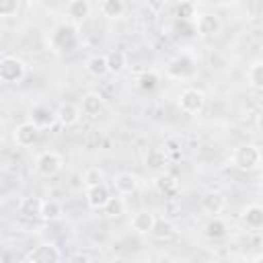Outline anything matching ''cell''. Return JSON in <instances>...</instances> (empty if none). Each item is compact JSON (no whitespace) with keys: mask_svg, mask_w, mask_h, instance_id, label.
I'll list each match as a JSON object with an SVG mask.
<instances>
[{"mask_svg":"<svg viewBox=\"0 0 263 263\" xmlns=\"http://www.w3.org/2000/svg\"><path fill=\"white\" fill-rule=\"evenodd\" d=\"M49 43H51L53 51H58V53H70L78 45V33H76V29L72 25L62 23V25H58L53 29V33L49 37Z\"/></svg>","mask_w":263,"mask_h":263,"instance_id":"obj_1","label":"cell"},{"mask_svg":"<svg viewBox=\"0 0 263 263\" xmlns=\"http://www.w3.org/2000/svg\"><path fill=\"white\" fill-rule=\"evenodd\" d=\"M230 160L238 171H255L261 164V150L255 144H242L234 148Z\"/></svg>","mask_w":263,"mask_h":263,"instance_id":"obj_2","label":"cell"},{"mask_svg":"<svg viewBox=\"0 0 263 263\" xmlns=\"http://www.w3.org/2000/svg\"><path fill=\"white\" fill-rule=\"evenodd\" d=\"M27 66L16 55H4L0 58V82L4 84H16L25 78Z\"/></svg>","mask_w":263,"mask_h":263,"instance_id":"obj_3","label":"cell"},{"mask_svg":"<svg viewBox=\"0 0 263 263\" xmlns=\"http://www.w3.org/2000/svg\"><path fill=\"white\" fill-rule=\"evenodd\" d=\"M62 168H64V158L55 150H43L35 158V171H37V175H41L45 179L55 177Z\"/></svg>","mask_w":263,"mask_h":263,"instance_id":"obj_4","label":"cell"},{"mask_svg":"<svg viewBox=\"0 0 263 263\" xmlns=\"http://www.w3.org/2000/svg\"><path fill=\"white\" fill-rule=\"evenodd\" d=\"M80 113L92 121L101 119L105 113H107V103L103 99V95L95 92V90H88L82 95V101H80Z\"/></svg>","mask_w":263,"mask_h":263,"instance_id":"obj_5","label":"cell"},{"mask_svg":"<svg viewBox=\"0 0 263 263\" xmlns=\"http://www.w3.org/2000/svg\"><path fill=\"white\" fill-rule=\"evenodd\" d=\"M179 107H181V111L187 113V115H197V113H201L203 107H205V95H203V90L193 88V86L181 90V95H179Z\"/></svg>","mask_w":263,"mask_h":263,"instance_id":"obj_6","label":"cell"},{"mask_svg":"<svg viewBox=\"0 0 263 263\" xmlns=\"http://www.w3.org/2000/svg\"><path fill=\"white\" fill-rule=\"evenodd\" d=\"M195 58H191L189 53H181L177 58H173L166 66V76L175 78V80H183V78H189L195 74Z\"/></svg>","mask_w":263,"mask_h":263,"instance_id":"obj_7","label":"cell"},{"mask_svg":"<svg viewBox=\"0 0 263 263\" xmlns=\"http://www.w3.org/2000/svg\"><path fill=\"white\" fill-rule=\"evenodd\" d=\"M39 132L41 129H49L53 123H58L55 119V109L51 105H45V103H39V105H33L31 111H29V119Z\"/></svg>","mask_w":263,"mask_h":263,"instance_id":"obj_8","label":"cell"},{"mask_svg":"<svg viewBox=\"0 0 263 263\" xmlns=\"http://www.w3.org/2000/svg\"><path fill=\"white\" fill-rule=\"evenodd\" d=\"M27 261L29 263H60L62 261V253L53 242H39L27 255Z\"/></svg>","mask_w":263,"mask_h":263,"instance_id":"obj_9","label":"cell"},{"mask_svg":"<svg viewBox=\"0 0 263 263\" xmlns=\"http://www.w3.org/2000/svg\"><path fill=\"white\" fill-rule=\"evenodd\" d=\"M195 31H197V35L203 37V39L218 37L220 31H222V21H220V16L214 14V12H203V14H199L197 21H195Z\"/></svg>","mask_w":263,"mask_h":263,"instance_id":"obj_10","label":"cell"},{"mask_svg":"<svg viewBox=\"0 0 263 263\" xmlns=\"http://www.w3.org/2000/svg\"><path fill=\"white\" fill-rule=\"evenodd\" d=\"M80 107L78 105H74V103H70V101H64V103H60L58 107H55V119H58V123L62 125V127H72V125H76L78 121H80Z\"/></svg>","mask_w":263,"mask_h":263,"instance_id":"obj_11","label":"cell"},{"mask_svg":"<svg viewBox=\"0 0 263 263\" xmlns=\"http://www.w3.org/2000/svg\"><path fill=\"white\" fill-rule=\"evenodd\" d=\"M12 138H14V144L21 146V148H29L33 146L37 140H39V129L31 123V121H23L14 127L12 132Z\"/></svg>","mask_w":263,"mask_h":263,"instance_id":"obj_12","label":"cell"},{"mask_svg":"<svg viewBox=\"0 0 263 263\" xmlns=\"http://www.w3.org/2000/svg\"><path fill=\"white\" fill-rule=\"evenodd\" d=\"M201 210L208 216H220L226 210V195L222 191H208L201 197Z\"/></svg>","mask_w":263,"mask_h":263,"instance_id":"obj_13","label":"cell"},{"mask_svg":"<svg viewBox=\"0 0 263 263\" xmlns=\"http://www.w3.org/2000/svg\"><path fill=\"white\" fill-rule=\"evenodd\" d=\"M240 220L242 224L253 230V232H259L263 228V208L259 203H249L242 212H240Z\"/></svg>","mask_w":263,"mask_h":263,"instance_id":"obj_14","label":"cell"},{"mask_svg":"<svg viewBox=\"0 0 263 263\" xmlns=\"http://www.w3.org/2000/svg\"><path fill=\"white\" fill-rule=\"evenodd\" d=\"M144 162H146V168H150L152 173L160 175V173H166V166H168L171 158L166 156V152L162 148H150L146 158H144Z\"/></svg>","mask_w":263,"mask_h":263,"instance_id":"obj_15","label":"cell"},{"mask_svg":"<svg viewBox=\"0 0 263 263\" xmlns=\"http://www.w3.org/2000/svg\"><path fill=\"white\" fill-rule=\"evenodd\" d=\"M86 203H88V208H92V210H103L105 208V203L109 201V197H111V193H109V187L105 185V183H101V185H95V187H86Z\"/></svg>","mask_w":263,"mask_h":263,"instance_id":"obj_16","label":"cell"},{"mask_svg":"<svg viewBox=\"0 0 263 263\" xmlns=\"http://www.w3.org/2000/svg\"><path fill=\"white\" fill-rule=\"evenodd\" d=\"M154 187H156V191H158L160 195H171V197L181 191L179 179H177L175 175H171V173H160V175H156V177H154Z\"/></svg>","mask_w":263,"mask_h":263,"instance_id":"obj_17","label":"cell"},{"mask_svg":"<svg viewBox=\"0 0 263 263\" xmlns=\"http://www.w3.org/2000/svg\"><path fill=\"white\" fill-rule=\"evenodd\" d=\"M154 222H156V216L148 210H140L132 216V230L138 232V234H150L152 228H154Z\"/></svg>","mask_w":263,"mask_h":263,"instance_id":"obj_18","label":"cell"},{"mask_svg":"<svg viewBox=\"0 0 263 263\" xmlns=\"http://www.w3.org/2000/svg\"><path fill=\"white\" fill-rule=\"evenodd\" d=\"M140 185V179L134 173H119L113 179V187L117 191V195H132Z\"/></svg>","mask_w":263,"mask_h":263,"instance_id":"obj_19","label":"cell"},{"mask_svg":"<svg viewBox=\"0 0 263 263\" xmlns=\"http://www.w3.org/2000/svg\"><path fill=\"white\" fill-rule=\"evenodd\" d=\"M41 203L43 199L37 197V195H29V197H23L18 201V214L27 220H33V218H39V212H41Z\"/></svg>","mask_w":263,"mask_h":263,"instance_id":"obj_20","label":"cell"},{"mask_svg":"<svg viewBox=\"0 0 263 263\" xmlns=\"http://www.w3.org/2000/svg\"><path fill=\"white\" fill-rule=\"evenodd\" d=\"M84 68H86V72H88L90 76H95V78H101V76L109 74V68H107V55H103V53H95V55H90V58L86 60Z\"/></svg>","mask_w":263,"mask_h":263,"instance_id":"obj_21","label":"cell"},{"mask_svg":"<svg viewBox=\"0 0 263 263\" xmlns=\"http://www.w3.org/2000/svg\"><path fill=\"white\" fill-rule=\"evenodd\" d=\"M90 8L92 6L86 0H72V2L66 4V12H68V16L72 21H84L90 14Z\"/></svg>","mask_w":263,"mask_h":263,"instance_id":"obj_22","label":"cell"},{"mask_svg":"<svg viewBox=\"0 0 263 263\" xmlns=\"http://www.w3.org/2000/svg\"><path fill=\"white\" fill-rule=\"evenodd\" d=\"M62 214H64V210H62L60 201H55V199H43L41 212H39V218H41V220H45V222H55V220L62 218Z\"/></svg>","mask_w":263,"mask_h":263,"instance_id":"obj_23","label":"cell"},{"mask_svg":"<svg viewBox=\"0 0 263 263\" xmlns=\"http://www.w3.org/2000/svg\"><path fill=\"white\" fill-rule=\"evenodd\" d=\"M99 10L107 18H119L125 12V2L123 0H103L99 4Z\"/></svg>","mask_w":263,"mask_h":263,"instance_id":"obj_24","label":"cell"},{"mask_svg":"<svg viewBox=\"0 0 263 263\" xmlns=\"http://www.w3.org/2000/svg\"><path fill=\"white\" fill-rule=\"evenodd\" d=\"M226 234H228V226H226V222H224L220 216L210 218V222L205 224V236L218 240V238H224Z\"/></svg>","mask_w":263,"mask_h":263,"instance_id":"obj_25","label":"cell"},{"mask_svg":"<svg viewBox=\"0 0 263 263\" xmlns=\"http://www.w3.org/2000/svg\"><path fill=\"white\" fill-rule=\"evenodd\" d=\"M156 240H168V238H173L175 236V226H173V222L171 220H164V218H156V222H154V228H152V232H150Z\"/></svg>","mask_w":263,"mask_h":263,"instance_id":"obj_26","label":"cell"},{"mask_svg":"<svg viewBox=\"0 0 263 263\" xmlns=\"http://www.w3.org/2000/svg\"><path fill=\"white\" fill-rule=\"evenodd\" d=\"M247 78H249V82H251V86H253L255 90H261V88H263V62H261V60H257V62H253V64L249 66Z\"/></svg>","mask_w":263,"mask_h":263,"instance_id":"obj_27","label":"cell"},{"mask_svg":"<svg viewBox=\"0 0 263 263\" xmlns=\"http://www.w3.org/2000/svg\"><path fill=\"white\" fill-rule=\"evenodd\" d=\"M125 66H127V58H125L123 51L117 49V51H111V53L107 55V68H109L111 74H119V72H123Z\"/></svg>","mask_w":263,"mask_h":263,"instance_id":"obj_28","label":"cell"},{"mask_svg":"<svg viewBox=\"0 0 263 263\" xmlns=\"http://www.w3.org/2000/svg\"><path fill=\"white\" fill-rule=\"evenodd\" d=\"M103 212H105L109 218H119V216H123V214H125V201H123V197H121V195H115V197L111 195L109 201L105 203Z\"/></svg>","mask_w":263,"mask_h":263,"instance_id":"obj_29","label":"cell"},{"mask_svg":"<svg viewBox=\"0 0 263 263\" xmlns=\"http://www.w3.org/2000/svg\"><path fill=\"white\" fill-rule=\"evenodd\" d=\"M103 181H105V173H103V168H99V166H88V168L84 171V175H82L84 187H95V185H101Z\"/></svg>","mask_w":263,"mask_h":263,"instance_id":"obj_30","label":"cell"},{"mask_svg":"<svg viewBox=\"0 0 263 263\" xmlns=\"http://www.w3.org/2000/svg\"><path fill=\"white\" fill-rule=\"evenodd\" d=\"M138 86H140L142 90H154V88L158 86V74H156L154 70H148V72L140 74V76H138Z\"/></svg>","mask_w":263,"mask_h":263,"instance_id":"obj_31","label":"cell"},{"mask_svg":"<svg viewBox=\"0 0 263 263\" xmlns=\"http://www.w3.org/2000/svg\"><path fill=\"white\" fill-rule=\"evenodd\" d=\"M18 12L16 0H0V16H14Z\"/></svg>","mask_w":263,"mask_h":263,"instance_id":"obj_32","label":"cell"},{"mask_svg":"<svg viewBox=\"0 0 263 263\" xmlns=\"http://www.w3.org/2000/svg\"><path fill=\"white\" fill-rule=\"evenodd\" d=\"M177 16H181V18L195 16V4L193 2H179L177 4Z\"/></svg>","mask_w":263,"mask_h":263,"instance_id":"obj_33","label":"cell"},{"mask_svg":"<svg viewBox=\"0 0 263 263\" xmlns=\"http://www.w3.org/2000/svg\"><path fill=\"white\" fill-rule=\"evenodd\" d=\"M183 144H181V140L179 138H168L166 142H164V146H162V150L166 152V156L171 158V156H177L179 154V148H181Z\"/></svg>","mask_w":263,"mask_h":263,"instance_id":"obj_34","label":"cell"},{"mask_svg":"<svg viewBox=\"0 0 263 263\" xmlns=\"http://www.w3.org/2000/svg\"><path fill=\"white\" fill-rule=\"evenodd\" d=\"M68 263H92V261H90V257H88L86 253H74V255L68 259Z\"/></svg>","mask_w":263,"mask_h":263,"instance_id":"obj_35","label":"cell"},{"mask_svg":"<svg viewBox=\"0 0 263 263\" xmlns=\"http://www.w3.org/2000/svg\"><path fill=\"white\" fill-rule=\"evenodd\" d=\"M253 263H263V255L259 253V255H255V259H253Z\"/></svg>","mask_w":263,"mask_h":263,"instance_id":"obj_36","label":"cell"},{"mask_svg":"<svg viewBox=\"0 0 263 263\" xmlns=\"http://www.w3.org/2000/svg\"><path fill=\"white\" fill-rule=\"evenodd\" d=\"M0 263H12L10 259H0Z\"/></svg>","mask_w":263,"mask_h":263,"instance_id":"obj_37","label":"cell"},{"mask_svg":"<svg viewBox=\"0 0 263 263\" xmlns=\"http://www.w3.org/2000/svg\"><path fill=\"white\" fill-rule=\"evenodd\" d=\"M117 263H121V261H117Z\"/></svg>","mask_w":263,"mask_h":263,"instance_id":"obj_38","label":"cell"}]
</instances>
